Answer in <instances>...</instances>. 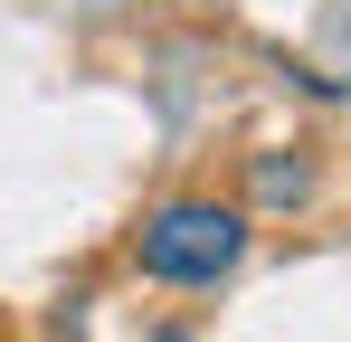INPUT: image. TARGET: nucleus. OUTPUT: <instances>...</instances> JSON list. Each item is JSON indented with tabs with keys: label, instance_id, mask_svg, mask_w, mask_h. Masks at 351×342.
Masks as SVG:
<instances>
[{
	"label": "nucleus",
	"instance_id": "obj_1",
	"mask_svg": "<svg viewBox=\"0 0 351 342\" xmlns=\"http://www.w3.org/2000/svg\"><path fill=\"white\" fill-rule=\"evenodd\" d=\"M247 266V209L219 190H180L162 209H143L133 228V276L152 285H219Z\"/></svg>",
	"mask_w": 351,
	"mask_h": 342
},
{
	"label": "nucleus",
	"instance_id": "obj_2",
	"mask_svg": "<svg viewBox=\"0 0 351 342\" xmlns=\"http://www.w3.org/2000/svg\"><path fill=\"white\" fill-rule=\"evenodd\" d=\"M304 190H313V171H304V162H276V152L256 162V200H304Z\"/></svg>",
	"mask_w": 351,
	"mask_h": 342
}]
</instances>
